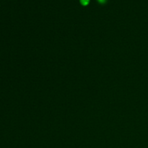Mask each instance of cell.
Returning a JSON list of instances; mask_svg holds the SVG:
<instances>
[{
    "label": "cell",
    "mask_w": 148,
    "mask_h": 148,
    "mask_svg": "<svg viewBox=\"0 0 148 148\" xmlns=\"http://www.w3.org/2000/svg\"><path fill=\"white\" fill-rule=\"evenodd\" d=\"M90 0H80V2L82 5H87L89 3Z\"/></svg>",
    "instance_id": "1"
},
{
    "label": "cell",
    "mask_w": 148,
    "mask_h": 148,
    "mask_svg": "<svg viewBox=\"0 0 148 148\" xmlns=\"http://www.w3.org/2000/svg\"><path fill=\"white\" fill-rule=\"evenodd\" d=\"M100 3H105L106 1V0H98Z\"/></svg>",
    "instance_id": "2"
}]
</instances>
